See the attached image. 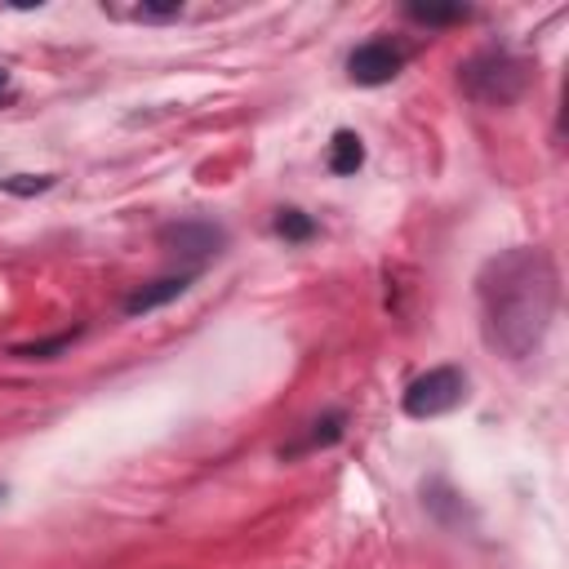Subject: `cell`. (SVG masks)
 <instances>
[{
    "label": "cell",
    "mask_w": 569,
    "mask_h": 569,
    "mask_svg": "<svg viewBox=\"0 0 569 569\" xmlns=\"http://www.w3.org/2000/svg\"><path fill=\"white\" fill-rule=\"evenodd\" d=\"M0 498H4V485H0Z\"/></svg>",
    "instance_id": "9a60e30c"
},
{
    "label": "cell",
    "mask_w": 569,
    "mask_h": 569,
    "mask_svg": "<svg viewBox=\"0 0 569 569\" xmlns=\"http://www.w3.org/2000/svg\"><path fill=\"white\" fill-rule=\"evenodd\" d=\"M360 164H365V142H360V133H356V129H338V133L329 138V173L351 178Z\"/></svg>",
    "instance_id": "ba28073f"
},
{
    "label": "cell",
    "mask_w": 569,
    "mask_h": 569,
    "mask_svg": "<svg viewBox=\"0 0 569 569\" xmlns=\"http://www.w3.org/2000/svg\"><path fill=\"white\" fill-rule=\"evenodd\" d=\"M76 342V329H67V333H53V338H40V342H13L9 347V356L13 360H53L58 351H67Z\"/></svg>",
    "instance_id": "30bf717a"
},
{
    "label": "cell",
    "mask_w": 569,
    "mask_h": 569,
    "mask_svg": "<svg viewBox=\"0 0 569 569\" xmlns=\"http://www.w3.org/2000/svg\"><path fill=\"white\" fill-rule=\"evenodd\" d=\"M462 400H467V373H462L458 365H440V369H427V373H418V378L405 387V396H400V409H405L409 418L427 422V418L453 413Z\"/></svg>",
    "instance_id": "3957f363"
},
{
    "label": "cell",
    "mask_w": 569,
    "mask_h": 569,
    "mask_svg": "<svg viewBox=\"0 0 569 569\" xmlns=\"http://www.w3.org/2000/svg\"><path fill=\"white\" fill-rule=\"evenodd\" d=\"M529 84V67L507 49H480L458 67V89L480 107H511Z\"/></svg>",
    "instance_id": "7a4b0ae2"
},
{
    "label": "cell",
    "mask_w": 569,
    "mask_h": 569,
    "mask_svg": "<svg viewBox=\"0 0 569 569\" xmlns=\"http://www.w3.org/2000/svg\"><path fill=\"white\" fill-rule=\"evenodd\" d=\"M342 431H347V413H342V409H329V413H320V418L311 422V431H307L302 440L280 445V458H298V453H311V449H329V445L342 440Z\"/></svg>",
    "instance_id": "52a82bcc"
},
{
    "label": "cell",
    "mask_w": 569,
    "mask_h": 569,
    "mask_svg": "<svg viewBox=\"0 0 569 569\" xmlns=\"http://www.w3.org/2000/svg\"><path fill=\"white\" fill-rule=\"evenodd\" d=\"M405 67V53L391 44V40H365L360 49H351L347 58V76L365 89H378V84H391Z\"/></svg>",
    "instance_id": "5b68a950"
},
{
    "label": "cell",
    "mask_w": 569,
    "mask_h": 569,
    "mask_svg": "<svg viewBox=\"0 0 569 569\" xmlns=\"http://www.w3.org/2000/svg\"><path fill=\"white\" fill-rule=\"evenodd\" d=\"M49 187H53V173H9V178H0V191H9V196H40Z\"/></svg>",
    "instance_id": "4fadbf2b"
},
{
    "label": "cell",
    "mask_w": 569,
    "mask_h": 569,
    "mask_svg": "<svg viewBox=\"0 0 569 569\" xmlns=\"http://www.w3.org/2000/svg\"><path fill=\"white\" fill-rule=\"evenodd\" d=\"M160 244L187 262H200V258H213L222 244H227V231L218 222H204V218H182V222H164L160 227Z\"/></svg>",
    "instance_id": "277c9868"
},
{
    "label": "cell",
    "mask_w": 569,
    "mask_h": 569,
    "mask_svg": "<svg viewBox=\"0 0 569 569\" xmlns=\"http://www.w3.org/2000/svg\"><path fill=\"white\" fill-rule=\"evenodd\" d=\"M276 236H284L289 244H302V240L316 236V222H311V213H302V209H280V213H276Z\"/></svg>",
    "instance_id": "7c38bea8"
},
{
    "label": "cell",
    "mask_w": 569,
    "mask_h": 569,
    "mask_svg": "<svg viewBox=\"0 0 569 569\" xmlns=\"http://www.w3.org/2000/svg\"><path fill=\"white\" fill-rule=\"evenodd\" d=\"M191 280H196V271H178V276H160V280H151V284H138V289L124 298V316H147V311H156V307L182 298V293L191 289Z\"/></svg>",
    "instance_id": "8992f818"
},
{
    "label": "cell",
    "mask_w": 569,
    "mask_h": 569,
    "mask_svg": "<svg viewBox=\"0 0 569 569\" xmlns=\"http://www.w3.org/2000/svg\"><path fill=\"white\" fill-rule=\"evenodd\" d=\"M107 13H116V18H133V22H169V18H182V4L178 0H160V4H124V9H107Z\"/></svg>",
    "instance_id": "8fae6325"
},
{
    "label": "cell",
    "mask_w": 569,
    "mask_h": 569,
    "mask_svg": "<svg viewBox=\"0 0 569 569\" xmlns=\"http://www.w3.org/2000/svg\"><path fill=\"white\" fill-rule=\"evenodd\" d=\"M405 13H409L413 22H422V27H453V22L471 18L467 4H422V0H409Z\"/></svg>",
    "instance_id": "9c48e42d"
},
{
    "label": "cell",
    "mask_w": 569,
    "mask_h": 569,
    "mask_svg": "<svg viewBox=\"0 0 569 569\" xmlns=\"http://www.w3.org/2000/svg\"><path fill=\"white\" fill-rule=\"evenodd\" d=\"M476 298H480V333L489 351H498L511 365L529 360L542 347L560 302V276L551 253L538 244L502 249L480 267Z\"/></svg>",
    "instance_id": "6da1fadb"
},
{
    "label": "cell",
    "mask_w": 569,
    "mask_h": 569,
    "mask_svg": "<svg viewBox=\"0 0 569 569\" xmlns=\"http://www.w3.org/2000/svg\"><path fill=\"white\" fill-rule=\"evenodd\" d=\"M9 93H13V80H9V71H4V67H0V102H4V98H9Z\"/></svg>",
    "instance_id": "5bb4252c"
}]
</instances>
